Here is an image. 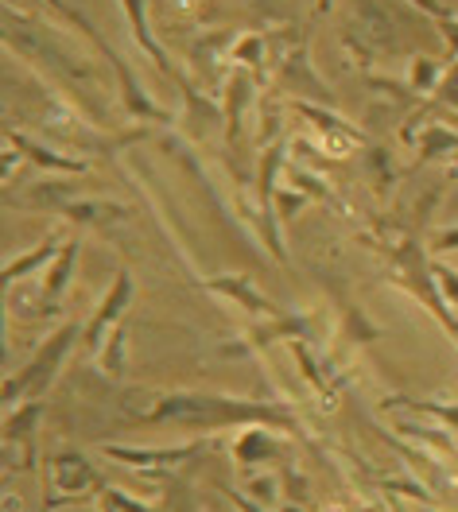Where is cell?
<instances>
[{
	"instance_id": "obj_1",
	"label": "cell",
	"mask_w": 458,
	"mask_h": 512,
	"mask_svg": "<svg viewBox=\"0 0 458 512\" xmlns=\"http://www.w3.org/2000/svg\"><path fill=\"white\" fill-rule=\"evenodd\" d=\"M140 423H175V427H195V431H218V427H280V431H299L292 412L264 404V400H241V396H218V392H164Z\"/></svg>"
},
{
	"instance_id": "obj_2",
	"label": "cell",
	"mask_w": 458,
	"mask_h": 512,
	"mask_svg": "<svg viewBox=\"0 0 458 512\" xmlns=\"http://www.w3.org/2000/svg\"><path fill=\"white\" fill-rule=\"evenodd\" d=\"M74 342H82V326L78 322H63L55 334H47V342L35 350V357L16 373L4 381V404H24V400H43V392L55 384L59 377V365L63 357L70 353Z\"/></svg>"
},
{
	"instance_id": "obj_3",
	"label": "cell",
	"mask_w": 458,
	"mask_h": 512,
	"mask_svg": "<svg viewBox=\"0 0 458 512\" xmlns=\"http://www.w3.org/2000/svg\"><path fill=\"white\" fill-rule=\"evenodd\" d=\"M101 485H105V478L98 474V466H90L86 454L59 450V454L47 458V501H43V509H63L74 501L98 497Z\"/></svg>"
},
{
	"instance_id": "obj_4",
	"label": "cell",
	"mask_w": 458,
	"mask_h": 512,
	"mask_svg": "<svg viewBox=\"0 0 458 512\" xmlns=\"http://www.w3.org/2000/svg\"><path fill=\"white\" fill-rule=\"evenodd\" d=\"M214 447V439H195V443H183V447H121V443H105V458L140 470V474H171L179 466H187L191 458L206 454Z\"/></svg>"
},
{
	"instance_id": "obj_5",
	"label": "cell",
	"mask_w": 458,
	"mask_h": 512,
	"mask_svg": "<svg viewBox=\"0 0 458 512\" xmlns=\"http://www.w3.org/2000/svg\"><path fill=\"white\" fill-rule=\"evenodd\" d=\"M132 276L121 268L117 276H113V288L105 291V299L98 303V311L90 315V322L82 326V350L94 353L98 357L101 346H105V338H109V330L117 326V322H125V315H129L132 307Z\"/></svg>"
},
{
	"instance_id": "obj_6",
	"label": "cell",
	"mask_w": 458,
	"mask_h": 512,
	"mask_svg": "<svg viewBox=\"0 0 458 512\" xmlns=\"http://www.w3.org/2000/svg\"><path fill=\"white\" fill-rule=\"evenodd\" d=\"M284 163V144H272L261 152V163H257V187H261V237L268 245V253L276 260H284V241H280V229H276V171Z\"/></svg>"
},
{
	"instance_id": "obj_7",
	"label": "cell",
	"mask_w": 458,
	"mask_h": 512,
	"mask_svg": "<svg viewBox=\"0 0 458 512\" xmlns=\"http://www.w3.org/2000/svg\"><path fill=\"white\" fill-rule=\"evenodd\" d=\"M280 427H264V423H249L237 439H233V462H237V470H253V466H272L276 458H284L288 454V443L276 435Z\"/></svg>"
},
{
	"instance_id": "obj_8",
	"label": "cell",
	"mask_w": 458,
	"mask_h": 512,
	"mask_svg": "<svg viewBox=\"0 0 458 512\" xmlns=\"http://www.w3.org/2000/svg\"><path fill=\"white\" fill-rule=\"evenodd\" d=\"M121 8H125V16H129V28H132V39H136V47L156 63L160 74H167L175 86H183V94H191V86L179 78V70L171 63V55H167L164 47H160V39L152 32V24H148V4L144 0H121Z\"/></svg>"
},
{
	"instance_id": "obj_9",
	"label": "cell",
	"mask_w": 458,
	"mask_h": 512,
	"mask_svg": "<svg viewBox=\"0 0 458 512\" xmlns=\"http://www.w3.org/2000/svg\"><path fill=\"white\" fill-rule=\"evenodd\" d=\"M78 237H70L63 241V249L59 256L51 260V268H47V276H43V288H39V307H43V315H51L55 307H59V299L66 295L70 288V280H74V268H78Z\"/></svg>"
},
{
	"instance_id": "obj_10",
	"label": "cell",
	"mask_w": 458,
	"mask_h": 512,
	"mask_svg": "<svg viewBox=\"0 0 458 512\" xmlns=\"http://www.w3.org/2000/svg\"><path fill=\"white\" fill-rule=\"evenodd\" d=\"M210 291H218V295H226L233 303H241L245 311H253V315H264V319H280L284 311L264 295V291L253 288V280L249 276H210V280H202Z\"/></svg>"
},
{
	"instance_id": "obj_11",
	"label": "cell",
	"mask_w": 458,
	"mask_h": 512,
	"mask_svg": "<svg viewBox=\"0 0 458 512\" xmlns=\"http://www.w3.org/2000/svg\"><path fill=\"white\" fill-rule=\"evenodd\" d=\"M4 140H8V148H16L20 156H28V160H32L35 167H47V171H63V175H86V171H90V163H86V160H74V156H59V152L43 148L39 140L24 136V132H16V128H4Z\"/></svg>"
},
{
	"instance_id": "obj_12",
	"label": "cell",
	"mask_w": 458,
	"mask_h": 512,
	"mask_svg": "<svg viewBox=\"0 0 458 512\" xmlns=\"http://www.w3.org/2000/svg\"><path fill=\"white\" fill-rule=\"evenodd\" d=\"M43 419V404L39 400H24L20 408H12V416L4 419V443L24 450V470L35 466V431Z\"/></svg>"
},
{
	"instance_id": "obj_13",
	"label": "cell",
	"mask_w": 458,
	"mask_h": 512,
	"mask_svg": "<svg viewBox=\"0 0 458 512\" xmlns=\"http://www.w3.org/2000/svg\"><path fill=\"white\" fill-rule=\"evenodd\" d=\"M59 249H63V237H59V233H47V237L35 245L32 253L16 256V260H8V264H4V272H0V276H4V284L12 288V284H16V280H24L28 272L43 268V264H51V260L59 256Z\"/></svg>"
},
{
	"instance_id": "obj_14",
	"label": "cell",
	"mask_w": 458,
	"mask_h": 512,
	"mask_svg": "<svg viewBox=\"0 0 458 512\" xmlns=\"http://www.w3.org/2000/svg\"><path fill=\"white\" fill-rule=\"evenodd\" d=\"M66 222H74V225H105V222H125L132 210L129 206H117V202H82V198H74V202H66L63 210Z\"/></svg>"
},
{
	"instance_id": "obj_15",
	"label": "cell",
	"mask_w": 458,
	"mask_h": 512,
	"mask_svg": "<svg viewBox=\"0 0 458 512\" xmlns=\"http://www.w3.org/2000/svg\"><path fill=\"white\" fill-rule=\"evenodd\" d=\"M78 191L74 183H35L24 194L12 198V206H32V210H63L70 194Z\"/></svg>"
},
{
	"instance_id": "obj_16",
	"label": "cell",
	"mask_w": 458,
	"mask_h": 512,
	"mask_svg": "<svg viewBox=\"0 0 458 512\" xmlns=\"http://www.w3.org/2000/svg\"><path fill=\"white\" fill-rule=\"evenodd\" d=\"M253 82H249V74H241V70H233L229 74V101H226V117H229V144L237 140V132H241V113H245V105H249V90Z\"/></svg>"
},
{
	"instance_id": "obj_17",
	"label": "cell",
	"mask_w": 458,
	"mask_h": 512,
	"mask_svg": "<svg viewBox=\"0 0 458 512\" xmlns=\"http://www.w3.org/2000/svg\"><path fill=\"white\" fill-rule=\"evenodd\" d=\"M94 505H98V512H160L156 505L132 497V493H125V489H117V485H101L98 497H94Z\"/></svg>"
},
{
	"instance_id": "obj_18",
	"label": "cell",
	"mask_w": 458,
	"mask_h": 512,
	"mask_svg": "<svg viewBox=\"0 0 458 512\" xmlns=\"http://www.w3.org/2000/svg\"><path fill=\"white\" fill-rule=\"evenodd\" d=\"M125 334H129V322H117L98 353L101 369H105L109 377H121V373H125Z\"/></svg>"
},
{
	"instance_id": "obj_19",
	"label": "cell",
	"mask_w": 458,
	"mask_h": 512,
	"mask_svg": "<svg viewBox=\"0 0 458 512\" xmlns=\"http://www.w3.org/2000/svg\"><path fill=\"white\" fill-rule=\"evenodd\" d=\"M393 404L408 408V412H427V416L443 419L447 427L458 431V404H435V400H393Z\"/></svg>"
},
{
	"instance_id": "obj_20",
	"label": "cell",
	"mask_w": 458,
	"mask_h": 512,
	"mask_svg": "<svg viewBox=\"0 0 458 512\" xmlns=\"http://www.w3.org/2000/svg\"><path fill=\"white\" fill-rule=\"evenodd\" d=\"M431 276H435L439 295H443V299L458 311V272H451V268H443V264H435V260H431Z\"/></svg>"
},
{
	"instance_id": "obj_21",
	"label": "cell",
	"mask_w": 458,
	"mask_h": 512,
	"mask_svg": "<svg viewBox=\"0 0 458 512\" xmlns=\"http://www.w3.org/2000/svg\"><path fill=\"white\" fill-rule=\"evenodd\" d=\"M431 249H435V253H458V225L455 229L435 233V237H431Z\"/></svg>"
},
{
	"instance_id": "obj_22",
	"label": "cell",
	"mask_w": 458,
	"mask_h": 512,
	"mask_svg": "<svg viewBox=\"0 0 458 512\" xmlns=\"http://www.w3.org/2000/svg\"><path fill=\"white\" fill-rule=\"evenodd\" d=\"M431 78H435V63H431V59H416L412 86H416V90H427V86H431Z\"/></svg>"
},
{
	"instance_id": "obj_23",
	"label": "cell",
	"mask_w": 458,
	"mask_h": 512,
	"mask_svg": "<svg viewBox=\"0 0 458 512\" xmlns=\"http://www.w3.org/2000/svg\"><path fill=\"white\" fill-rule=\"evenodd\" d=\"M249 493H253L261 505H268V501L276 497V478H272V474H268V478H257L253 485H249Z\"/></svg>"
},
{
	"instance_id": "obj_24",
	"label": "cell",
	"mask_w": 458,
	"mask_h": 512,
	"mask_svg": "<svg viewBox=\"0 0 458 512\" xmlns=\"http://www.w3.org/2000/svg\"><path fill=\"white\" fill-rule=\"evenodd\" d=\"M229 505H237V512H268L261 505V501H253V497H245V493H233V489H226Z\"/></svg>"
},
{
	"instance_id": "obj_25",
	"label": "cell",
	"mask_w": 458,
	"mask_h": 512,
	"mask_svg": "<svg viewBox=\"0 0 458 512\" xmlns=\"http://www.w3.org/2000/svg\"><path fill=\"white\" fill-rule=\"evenodd\" d=\"M416 4H420L424 12H431L435 20H447V24H451V8H447V4H439V0H416Z\"/></svg>"
},
{
	"instance_id": "obj_26",
	"label": "cell",
	"mask_w": 458,
	"mask_h": 512,
	"mask_svg": "<svg viewBox=\"0 0 458 512\" xmlns=\"http://www.w3.org/2000/svg\"><path fill=\"white\" fill-rule=\"evenodd\" d=\"M330 4H334V0H319L315 8H319V12H330Z\"/></svg>"
},
{
	"instance_id": "obj_27",
	"label": "cell",
	"mask_w": 458,
	"mask_h": 512,
	"mask_svg": "<svg viewBox=\"0 0 458 512\" xmlns=\"http://www.w3.org/2000/svg\"><path fill=\"white\" fill-rule=\"evenodd\" d=\"M280 512H303V505H288V509H280Z\"/></svg>"
},
{
	"instance_id": "obj_28",
	"label": "cell",
	"mask_w": 458,
	"mask_h": 512,
	"mask_svg": "<svg viewBox=\"0 0 458 512\" xmlns=\"http://www.w3.org/2000/svg\"><path fill=\"white\" fill-rule=\"evenodd\" d=\"M389 505H393V512H404L400 505H396V497H389Z\"/></svg>"
},
{
	"instance_id": "obj_29",
	"label": "cell",
	"mask_w": 458,
	"mask_h": 512,
	"mask_svg": "<svg viewBox=\"0 0 458 512\" xmlns=\"http://www.w3.org/2000/svg\"><path fill=\"white\" fill-rule=\"evenodd\" d=\"M171 4H183V0H171Z\"/></svg>"
},
{
	"instance_id": "obj_30",
	"label": "cell",
	"mask_w": 458,
	"mask_h": 512,
	"mask_svg": "<svg viewBox=\"0 0 458 512\" xmlns=\"http://www.w3.org/2000/svg\"><path fill=\"white\" fill-rule=\"evenodd\" d=\"M160 4H167V0H160Z\"/></svg>"
}]
</instances>
